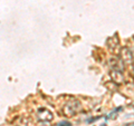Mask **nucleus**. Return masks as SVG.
<instances>
[{"label": "nucleus", "instance_id": "nucleus-4", "mask_svg": "<svg viewBox=\"0 0 134 126\" xmlns=\"http://www.w3.org/2000/svg\"><path fill=\"white\" fill-rule=\"evenodd\" d=\"M37 116H38V119L41 122H52L54 118L53 113L49 110H47V108H44V107H41L37 111Z\"/></svg>", "mask_w": 134, "mask_h": 126}, {"label": "nucleus", "instance_id": "nucleus-6", "mask_svg": "<svg viewBox=\"0 0 134 126\" xmlns=\"http://www.w3.org/2000/svg\"><path fill=\"white\" fill-rule=\"evenodd\" d=\"M57 126H72V123H69V122H67V121H63L60 123H58Z\"/></svg>", "mask_w": 134, "mask_h": 126}, {"label": "nucleus", "instance_id": "nucleus-7", "mask_svg": "<svg viewBox=\"0 0 134 126\" xmlns=\"http://www.w3.org/2000/svg\"><path fill=\"white\" fill-rule=\"evenodd\" d=\"M125 126H134V123H132V124H127V125H125Z\"/></svg>", "mask_w": 134, "mask_h": 126}, {"label": "nucleus", "instance_id": "nucleus-3", "mask_svg": "<svg viewBox=\"0 0 134 126\" xmlns=\"http://www.w3.org/2000/svg\"><path fill=\"white\" fill-rule=\"evenodd\" d=\"M120 58L124 64H132L133 62V54L131 49L127 47H122L120 49Z\"/></svg>", "mask_w": 134, "mask_h": 126}, {"label": "nucleus", "instance_id": "nucleus-5", "mask_svg": "<svg viewBox=\"0 0 134 126\" xmlns=\"http://www.w3.org/2000/svg\"><path fill=\"white\" fill-rule=\"evenodd\" d=\"M111 77H112L113 81L116 82V83H123V81H124V78L122 76V73H120V71L113 70L111 73Z\"/></svg>", "mask_w": 134, "mask_h": 126}, {"label": "nucleus", "instance_id": "nucleus-8", "mask_svg": "<svg viewBox=\"0 0 134 126\" xmlns=\"http://www.w3.org/2000/svg\"><path fill=\"white\" fill-rule=\"evenodd\" d=\"M102 126H106V124H103V125H102Z\"/></svg>", "mask_w": 134, "mask_h": 126}, {"label": "nucleus", "instance_id": "nucleus-2", "mask_svg": "<svg viewBox=\"0 0 134 126\" xmlns=\"http://www.w3.org/2000/svg\"><path fill=\"white\" fill-rule=\"evenodd\" d=\"M110 66H111V68L112 70H115V71H120V73H123L124 71V62L122 61V59L119 57H115V56H113L110 58Z\"/></svg>", "mask_w": 134, "mask_h": 126}, {"label": "nucleus", "instance_id": "nucleus-9", "mask_svg": "<svg viewBox=\"0 0 134 126\" xmlns=\"http://www.w3.org/2000/svg\"><path fill=\"white\" fill-rule=\"evenodd\" d=\"M133 70H134V64H133Z\"/></svg>", "mask_w": 134, "mask_h": 126}, {"label": "nucleus", "instance_id": "nucleus-1", "mask_svg": "<svg viewBox=\"0 0 134 126\" xmlns=\"http://www.w3.org/2000/svg\"><path fill=\"white\" fill-rule=\"evenodd\" d=\"M81 108H82V105L79 103V100L70 99L69 102H67V104L65 105L63 112H64V114L67 117H73L75 114H77V113L81 111Z\"/></svg>", "mask_w": 134, "mask_h": 126}]
</instances>
